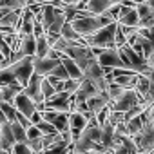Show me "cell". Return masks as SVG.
Masks as SVG:
<instances>
[{
  "label": "cell",
  "mask_w": 154,
  "mask_h": 154,
  "mask_svg": "<svg viewBox=\"0 0 154 154\" xmlns=\"http://www.w3.org/2000/svg\"><path fill=\"white\" fill-rule=\"evenodd\" d=\"M109 22H114V20H109L105 15H87V17H80V18H72L71 26L74 27V31L78 35L87 36V35L94 33L96 29L103 27Z\"/></svg>",
  "instance_id": "1"
},
{
  "label": "cell",
  "mask_w": 154,
  "mask_h": 154,
  "mask_svg": "<svg viewBox=\"0 0 154 154\" xmlns=\"http://www.w3.org/2000/svg\"><path fill=\"white\" fill-rule=\"evenodd\" d=\"M114 31H116V22H109L103 27L96 29L94 33L84 36V42L89 47H93V45H96V47H116L114 45Z\"/></svg>",
  "instance_id": "2"
},
{
  "label": "cell",
  "mask_w": 154,
  "mask_h": 154,
  "mask_svg": "<svg viewBox=\"0 0 154 154\" xmlns=\"http://www.w3.org/2000/svg\"><path fill=\"white\" fill-rule=\"evenodd\" d=\"M8 67H9V69H11V72L15 74L17 82L24 87V85L27 84V80H29L31 72H33V54H27V56L18 58V60L11 62Z\"/></svg>",
  "instance_id": "3"
},
{
  "label": "cell",
  "mask_w": 154,
  "mask_h": 154,
  "mask_svg": "<svg viewBox=\"0 0 154 154\" xmlns=\"http://www.w3.org/2000/svg\"><path fill=\"white\" fill-rule=\"evenodd\" d=\"M138 152H152L154 150V123H143L141 131L131 136Z\"/></svg>",
  "instance_id": "4"
},
{
  "label": "cell",
  "mask_w": 154,
  "mask_h": 154,
  "mask_svg": "<svg viewBox=\"0 0 154 154\" xmlns=\"http://www.w3.org/2000/svg\"><path fill=\"white\" fill-rule=\"evenodd\" d=\"M96 62L98 65L102 67H125L120 54H118V49L116 47H105L102 49V53L96 56Z\"/></svg>",
  "instance_id": "5"
},
{
  "label": "cell",
  "mask_w": 154,
  "mask_h": 154,
  "mask_svg": "<svg viewBox=\"0 0 154 154\" xmlns=\"http://www.w3.org/2000/svg\"><path fill=\"white\" fill-rule=\"evenodd\" d=\"M60 63V58H51V56H35L33 54V71L40 76H47L53 67Z\"/></svg>",
  "instance_id": "6"
},
{
  "label": "cell",
  "mask_w": 154,
  "mask_h": 154,
  "mask_svg": "<svg viewBox=\"0 0 154 154\" xmlns=\"http://www.w3.org/2000/svg\"><path fill=\"white\" fill-rule=\"evenodd\" d=\"M11 103H13V107H15L18 112H22V114H24V116H27V118H29V116H31V114L36 111V109H35V103H33V100H31V98H29V96H27L24 91L17 93Z\"/></svg>",
  "instance_id": "7"
},
{
  "label": "cell",
  "mask_w": 154,
  "mask_h": 154,
  "mask_svg": "<svg viewBox=\"0 0 154 154\" xmlns=\"http://www.w3.org/2000/svg\"><path fill=\"white\" fill-rule=\"evenodd\" d=\"M69 93L67 91H58L53 94L51 100L45 102V107L47 109H54V111H65L69 112Z\"/></svg>",
  "instance_id": "8"
},
{
  "label": "cell",
  "mask_w": 154,
  "mask_h": 154,
  "mask_svg": "<svg viewBox=\"0 0 154 154\" xmlns=\"http://www.w3.org/2000/svg\"><path fill=\"white\" fill-rule=\"evenodd\" d=\"M107 103H109V96H107V93H96V94H91V96L85 100L87 109L93 111L94 114H96L102 107H105Z\"/></svg>",
  "instance_id": "9"
},
{
  "label": "cell",
  "mask_w": 154,
  "mask_h": 154,
  "mask_svg": "<svg viewBox=\"0 0 154 154\" xmlns=\"http://www.w3.org/2000/svg\"><path fill=\"white\" fill-rule=\"evenodd\" d=\"M114 2H120V0H87L85 6H84V9H87V11L93 13V15H102V13H103L105 9H109V6L114 4Z\"/></svg>",
  "instance_id": "10"
},
{
  "label": "cell",
  "mask_w": 154,
  "mask_h": 154,
  "mask_svg": "<svg viewBox=\"0 0 154 154\" xmlns=\"http://www.w3.org/2000/svg\"><path fill=\"white\" fill-rule=\"evenodd\" d=\"M13 143H15V138H13L9 122H6V123L0 125V147H2L4 152H9V149H11Z\"/></svg>",
  "instance_id": "11"
},
{
  "label": "cell",
  "mask_w": 154,
  "mask_h": 154,
  "mask_svg": "<svg viewBox=\"0 0 154 154\" xmlns=\"http://www.w3.org/2000/svg\"><path fill=\"white\" fill-rule=\"evenodd\" d=\"M22 13V8H17V9H9L8 13H4L2 17H0V27H13L17 26L18 22V17Z\"/></svg>",
  "instance_id": "12"
},
{
  "label": "cell",
  "mask_w": 154,
  "mask_h": 154,
  "mask_svg": "<svg viewBox=\"0 0 154 154\" xmlns=\"http://www.w3.org/2000/svg\"><path fill=\"white\" fill-rule=\"evenodd\" d=\"M136 78H138V72H136V71H129V72H125V74L114 76L112 82L118 84V85H122V87H125V89H132L134 84H136Z\"/></svg>",
  "instance_id": "13"
},
{
  "label": "cell",
  "mask_w": 154,
  "mask_h": 154,
  "mask_svg": "<svg viewBox=\"0 0 154 154\" xmlns=\"http://www.w3.org/2000/svg\"><path fill=\"white\" fill-rule=\"evenodd\" d=\"M22 91V85L20 84H15V85H0V100L2 102H13L15 94Z\"/></svg>",
  "instance_id": "14"
},
{
  "label": "cell",
  "mask_w": 154,
  "mask_h": 154,
  "mask_svg": "<svg viewBox=\"0 0 154 154\" xmlns=\"http://www.w3.org/2000/svg\"><path fill=\"white\" fill-rule=\"evenodd\" d=\"M125 125H127V134H129V136H132V134L140 132V131H141V127H143L141 112H140V114H136V116H132V118H129V120L125 122Z\"/></svg>",
  "instance_id": "15"
},
{
  "label": "cell",
  "mask_w": 154,
  "mask_h": 154,
  "mask_svg": "<svg viewBox=\"0 0 154 154\" xmlns=\"http://www.w3.org/2000/svg\"><path fill=\"white\" fill-rule=\"evenodd\" d=\"M118 22L120 24H123V26H131V27H136L138 26V22H140V18H138V13H136V9L134 8H131L123 17H120L118 18Z\"/></svg>",
  "instance_id": "16"
},
{
  "label": "cell",
  "mask_w": 154,
  "mask_h": 154,
  "mask_svg": "<svg viewBox=\"0 0 154 154\" xmlns=\"http://www.w3.org/2000/svg\"><path fill=\"white\" fill-rule=\"evenodd\" d=\"M49 51V44L45 40V35L35 36V56H45Z\"/></svg>",
  "instance_id": "17"
},
{
  "label": "cell",
  "mask_w": 154,
  "mask_h": 154,
  "mask_svg": "<svg viewBox=\"0 0 154 154\" xmlns=\"http://www.w3.org/2000/svg\"><path fill=\"white\" fill-rule=\"evenodd\" d=\"M18 84L15 74L11 72L9 67H0V85H15Z\"/></svg>",
  "instance_id": "18"
},
{
  "label": "cell",
  "mask_w": 154,
  "mask_h": 154,
  "mask_svg": "<svg viewBox=\"0 0 154 154\" xmlns=\"http://www.w3.org/2000/svg\"><path fill=\"white\" fill-rule=\"evenodd\" d=\"M51 123H53V127H54L58 132L69 129V123H67V112H65V111H60V112L56 114V118H54Z\"/></svg>",
  "instance_id": "19"
},
{
  "label": "cell",
  "mask_w": 154,
  "mask_h": 154,
  "mask_svg": "<svg viewBox=\"0 0 154 154\" xmlns=\"http://www.w3.org/2000/svg\"><path fill=\"white\" fill-rule=\"evenodd\" d=\"M60 35L65 36V38H69V40H78V38L82 36V35H78V33L74 31V27H72L71 22H67V20L62 24V27H60Z\"/></svg>",
  "instance_id": "20"
},
{
  "label": "cell",
  "mask_w": 154,
  "mask_h": 154,
  "mask_svg": "<svg viewBox=\"0 0 154 154\" xmlns=\"http://www.w3.org/2000/svg\"><path fill=\"white\" fill-rule=\"evenodd\" d=\"M40 93L44 94V102L51 100L53 94H54V89H53V85L49 84V80L45 78V76H42V78H40Z\"/></svg>",
  "instance_id": "21"
},
{
  "label": "cell",
  "mask_w": 154,
  "mask_h": 154,
  "mask_svg": "<svg viewBox=\"0 0 154 154\" xmlns=\"http://www.w3.org/2000/svg\"><path fill=\"white\" fill-rule=\"evenodd\" d=\"M0 109H2V112L6 114L8 122H15V118H17V109L13 107V103H9V102H0Z\"/></svg>",
  "instance_id": "22"
},
{
  "label": "cell",
  "mask_w": 154,
  "mask_h": 154,
  "mask_svg": "<svg viewBox=\"0 0 154 154\" xmlns=\"http://www.w3.org/2000/svg\"><path fill=\"white\" fill-rule=\"evenodd\" d=\"M111 111H112V109H111V105L107 103L105 107H102V109L94 114V116H96V122H98V125H100V127L107 123V118H109V112H111Z\"/></svg>",
  "instance_id": "23"
},
{
  "label": "cell",
  "mask_w": 154,
  "mask_h": 154,
  "mask_svg": "<svg viewBox=\"0 0 154 154\" xmlns=\"http://www.w3.org/2000/svg\"><path fill=\"white\" fill-rule=\"evenodd\" d=\"M49 76H54V78H60V80H67V78H69V74H67L65 67L62 65V62L53 67V71L49 72Z\"/></svg>",
  "instance_id": "24"
},
{
  "label": "cell",
  "mask_w": 154,
  "mask_h": 154,
  "mask_svg": "<svg viewBox=\"0 0 154 154\" xmlns=\"http://www.w3.org/2000/svg\"><path fill=\"white\" fill-rule=\"evenodd\" d=\"M80 78H82V76H80ZM80 78H67V80H63V91L72 94L76 89H78V85H80Z\"/></svg>",
  "instance_id": "25"
},
{
  "label": "cell",
  "mask_w": 154,
  "mask_h": 154,
  "mask_svg": "<svg viewBox=\"0 0 154 154\" xmlns=\"http://www.w3.org/2000/svg\"><path fill=\"white\" fill-rule=\"evenodd\" d=\"M140 45H141V53H143V56L154 53V42H152L150 38H143V36H140Z\"/></svg>",
  "instance_id": "26"
},
{
  "label": "cell",
  "mask_w": 154,
  "mask_h": 154,
  "mask_svg": "<svg viewBox=\"0 0 154 154\" xmlns=\"http://www.w3.org/2000/svg\"><path fill=\"white\" fill-rule=\"evenodd\" d=\"M36 127H38V131L42 132V134H49V132H58L54 127H53V123L51 122H47V120H40V122H36L35 123Z\"/></svg>",
  "instance_id": "27"
},
{
  "label": "cell",
  "mask_w": 154,
  "mask_h": 154,
  "mask_svg": "<svg viewBox=\"0 0 154 154\" xmlns=\"http://www.w3.org/2000/svg\"><path fill=\"white\" fill-rule=\"evenodd\" d=\"M9 152H20V154H33V152H31V149L27 147V143H26V141H15V143L11 145Z\"/></svg>",
  "instance_id": "28"
},
{
  "label": "cell",
  "mask_w": 154,
  "mask_h": 154,
  "mask_svg": "<svg viewBox=\"0 0 154 154\" xmlns=\"http://www.w3.org/2000/svg\"><path fill=\"white\" fill-rule=\"evenodd\" d=\"M125 44V35H123V31H122V26L116 22V31H114V45L116 47H120V45H123Z\"/></svg>",
  "instance_id": "29"
},
{
  "label": "cell",
  "mask_w": 154,
  "mask_h": 154,
  "mask_svg": "<svg viewBox=\"0 0 154 154\" xmlns=\"http://www.w3.org/2000/svg\"><path fill=\"white\" fill-rule=\"evenodd\" d=\"M8 122V118H6V114L2 112V109H0V125H2V123H6Z\"/></svg>",
  "instance_id": "30"
},
{
  "label": "cell",
  "mask_w": 154,
  "mask_h": 154,
  "mask_svg": "<svg viewBox=\"0 0 154 154\" xmlns=\"http://www.w3.org/2000/svg\"><path fill=\"white\" fill-rule=\"evenodd\" d=\"M132 2L134 4H140V2H145V0H132Z\"/></svg>",
  "instance_id": "31"
}]
</instances>
